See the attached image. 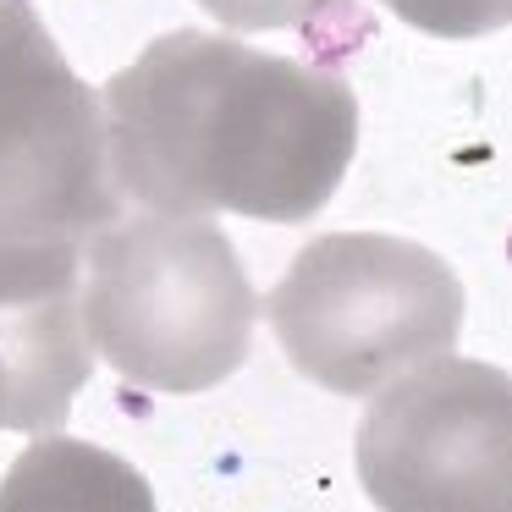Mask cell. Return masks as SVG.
I'll list each match as a JSON object with an SVG mask.
<instances>
[{"label": "cell", "mask_w": 512, "mask_h": 512, "mask_svg": "<svg viewBox=\"0 0 512 512\" xmlns=\"http://www.w3.org/2000/svg\"><path fill=\"white\" fill-rule=\"evenodd\" d=\"M0 430H6V369H0Z\"/></svg>", "instance_id": "30bf717a"}, {"label": "cell", "mask_w": 512, "mask_h": 512, "mask_svg": "<svg viewBox=\"0 0 512 512\" xmlns=\"http://www.w3.org/2000/svg\"><path fill=\"white\" fill-rule=\"evenodd\" d=\"M265 314L298 375L342 397H375L408 369L457 353L463 287L419 243L336 232L292 259Z\"/></svg>", "instance_id": "277c9868"}, {"label": "cell", "mask_w": 512, "mask_h": 512, "mask_svg": "<svg viewBox=\"0 0 512 512\" xmlns=\"http://www.w3.org/2000/svg\"><path fill=\"white\" fill-rule=\"evenodd\" d=\"M397 17H408L413 28L441 39H474L485 28L512 23V0H386Z\"/></svg>", "instance_id": "52a82bcc"}, {"label": "cell", "mask_w": 512, "mask_h": 512, "mask_svg": "<svg viewBox=\"0 0 512 512\" xmlns=\"http://www.w3.org/2000/svg\"><path fill=\"white\" fill-rule=\"evenodd\" d=\"M105 105L34 39L0 61V309L67 298L83 254L122 221Z\"/></svg>", "instance_id": "3957f363"}, {"label": "cell", "mask_w": 512, "mask_h": 512, "mask_svg": "<svg viewBox=\"0 0 512 512\" xmlns=\"http://www.w3.org/2000/svg\"><path fill=\"white\" fill-rule=\"evenodd\" d=\"M89 347L149 391H210L248 358L259 298L232 243L193 215L116 221L83 254Z\"/></svg>", "instance_id": "7a4b0ae2"}, {"label": "cell", "mask_w": 512, "mask_h": 512, "mask_svg": "<svg viewBox=\"0 0 512 512\" xmlns=\"http://www.w3.org/2000/svg\"><path fill=\"white\" fill-rule=\"evenodd\" d=\"M0 512H155V490L105 446L39 435L0 479Z\"/></svg>", "instance_id": "8992f818"}, {"label": "cell", "mask_w": 512, "mask_h": 512, "mask_svg": "<svg viewBox=\"0 0 512 512\" xmlns=\"http://www.w3.org/2000/svg\"><path fill=\"white\" fill-rule=\"evenodd\" d=\"M100 105L122 199L193 221L215 210L309 221L358 138L353 94L336 78L193 28L155 39Z\"/></svg>", "instance_id": "6da1fadb"}, {"label": "cell", "mask_w": 512, "mask_h": 512, "mask_svg": "<svg viewBox=\"0 0 512 512\" xmlns=\"http://www.w3.org/2000/svg\"><path fill=\"white\" fill-rule=\"evenodd\" d=\"M199 6L232 28H292L331 0H199Z\"/></svg>", "instance_id": "ba28073f"}, {"label": "cell", "mask_w": 512, "mask_h": 512, "mask_svg": "<svg viewBox=\"0 0 512 512\" xmlns=\"http://www.w3.org/2000/svg\"><path fill=\"white\" fill-rule=\"evenodd\" d=\"M358 479L380 512H512V375L446 353L380 386Z\"/></svg>", "instance_id": "5b68a950"}, {"label": "cell", "mask_w": 512, "mask_h": 512, "mask_svg": "<svg viewBox=\"0 0 512 512\" xmlns=\"http://www.w3.org/2000/svg\"><path fill=\"white\" fill-rule=\"evenodd\" d=\"M34 39H45L34 6H28V0H0V61L17 56L23 45H34Z\"/></svg>", "instance_id": "9c48e42d"}]
</instances>
